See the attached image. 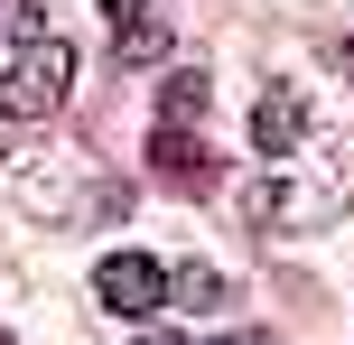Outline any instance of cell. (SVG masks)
Returning a JSON list of instances; mask_svg holds the SVG:
<instances>
[{
  "label": "cell",
  "instance_id": "obj_5",
  "mask_svg": "<svg viewBox=\"0 0 354 345\" xmlns=\"http://www.w3.org/2000/svg\"><path fill=\"white\" fill-rule=\"evenodd\" d=\"M159 112H168V122H177V131H187V122H196V112H205V75H196V66H177V75H168V84H159Z\"/></svg>",
  "mask_w": 354,
  "mask_h": 345
},
{
  "label": "cell",
  "instance_id": "obj_9",
  "mask_svg": "<svg viewBox=\"0 0 354 345\" xmlns=\"http://www.w3.org/2000/svg\"><path fill=\"white\" fill-rule=\"evenodd\" d=\"M224 345H270V336H224Z\"/></svg>",
  "mask_w": 354,
  "mask_h": 345
},
{
  "label": "cell",
  "instance_id": "obj_2",
  "mask_svg": "<svg viewBox=\"0 0 354 345\" xmlns=\"http://www.w3.org/2000/svg\"><path fill=\"white\" fill-rule=\"evenodd\" d=\"M93 299H103L112 317H149V308H168V261H149V252H112L103 271H93Z\"/></svg>",
  "mask_w": 354,
  "mask_h": 345
},
{
  "label": "cell",
  "instance_id": "obj_7",
  "mask_svg": "<svg viewBox=\"0 0 354 345\" xmlns=\"http://www.w3.org/2000/svg\"><path fill=\"white\" fill-rule=\"evenodd\" d=\"M103 10H122V19H140V10H149V0H103Z\"/></svg>",
  "mask_w": 354,
  "mask_h": 345
},
{
  "label": "cell",
  "instance_id": "obj_6",
  "mask_svg": "<svg viewBox=\"0 0 354 345\" xmlns=\"http://www.w3.org/2000/svg\"><path fill=\"white\" fill-rule=\"evenodd\" d=\"M168 299H177V308H214V299H224V280H214L205 261H187V271L168 280Z\"/></svg>",
  "mask_w": 354,
  "mask_h": 345
},
{
  "label": "cell",
  "instance_id": "obj_1",
  "mask_svg": "<svg viewBox=\"0 0 354 345\" xmlns=\"http://www.w3.org/2000/svg\"><path fill=\"white\" fill-rule=\"evenodd\" d=\"M66 84H75V47L66 37H37V47H19L10 75H0V112H10V122H47V112L66 103Z\"/></svg>",
  "mask_w": 354,
  "mask_h": 345
},
{
  "label": "cell",
  "instance_id": "obj_8",
  "mask_svg": "<svg viewBox=\"0 0 354 345\" xmlns=\"http://www.w3.org/2000/svg\"><path fill=\"white\" fill-rule=\"evenodd\" d=\"M140 345H187V336H140Z\"/></svg>",
  "mask_w": 354,
  "mask_h": 345
},
{
  "label": "cell",
  "instance_id": "obj_4",
  "mask_svg": "<svg viewBox=\"0 0 354 345\" xmlns=\"http://www.w3.org/2000/svg\"><path fill=\"white\" fill-rule=\"evenodd\" d=\"M149 168H159L168 187H187V196H205V187H214L205 140H196V131H177V122H159V140H149Z\"/></svg>",
  "mask_w": 354,
  "mask_h": 345
},
{
  "label": "cell",
  "instance_id": "obj_3",
  "mask_svg": "<svg viewBox=\"0 0 354 345\" xmlns=\"http://www.w3.org/2000/svg\"><path fill=\"white\" fill-rule=\"evenodd\" d=\"M299 140H308V93L280 75V84H261V103H252V149L280 168V159H299Z\"/></svg>",
  "mask_w": 354,
  "mask_h": 345
}]
</instances>
